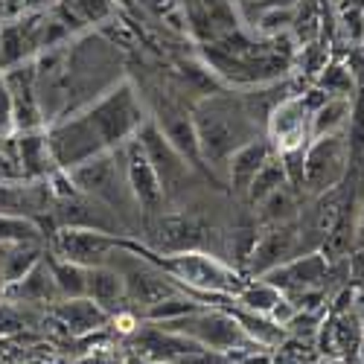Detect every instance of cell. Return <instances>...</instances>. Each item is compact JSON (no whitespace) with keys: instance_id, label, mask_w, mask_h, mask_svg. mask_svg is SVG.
Segmentation results:
<instances>
[{"instance_id":"2","label":"cell","mask_w":364,"mask_h":364,"mask_svg":"<svg viewBox=\"0 0 364 364\" xmlns=\"http://www.w3.org/2000/svg\"><path fill=\"white\" fill-rule=\"evenodd\" d=\"M90 129L97 132V137L102 140L105 151L111 149H119L126 140H132L140 126L146 123L143 117V108L134 97V90L129 85H117L111 87L102 100H97L85 111Z\"/></svg>"},{"instance_id":"6","label":"cell","mask_w":364,"mask_h":364,"mask_svg":"<svg viewBox=\"0 0 364 364\" xmlns=\"http://www.w3.org/2000/svg\"><path fill=\"white\" fill-rule=\"evenodd\" d=\"M68 175L82 196H90V198L108 204L114 213L123 210L126 201H134L129 181H126V169L117 164V155H111V151H102V155L68 169Z\"/></svg>"},{"instance_id":"23","label":"cell","mask_w":364,"mask_h":364,"mask_svg":"<svg viewBox=\"0 0 364 364\" xmlns=\"http://www.w3.org/2000/svg\"><path fill=\"white\" fill-rule=\"evenodd\" d=\"M297 213V201H294V190L286 184L280 190H274L268 198L259 201V219L265 225H283Z\"/></svg>"},{"instance_id":"4","label":"cell","mask_w":364,"mask_h":364,"mask_svg":"<svg viewBox=\"0 0 364 364\" xmlns=\"http://www.w3.org/2000/svg\"><path fill=\"white\" fill-rule=\"evenodd\" d=\"M164 329L181 332L193 341H198L207 350H222V353H233V350H245L254 347L257 341L248 338V332L242 329V323L236 321V315L228 312H210V309H196L184 318H175V321H164L158 323ZM259 347V344H257Z\"/></svg>"},{"instance_id":"19","label":"cell","mask_w":364,"mask_h":364,"mask_svg":"<svg viewBox=\"0 0 364 364\" xmlns=\"http://www.w3.org/2000/svg\"><path fill=\"white\" fill-rule=\"evenodd\" d=\"M87 297L97 300L100 306L108 312L111 303L126 297V277L123 271L111 265H90L87 268Z\"/></svg>"},{"instance_id":"28","label":"cell","mask_w":364,"mask_h":364,"mask_svg":"<svg viewBox=\"0 0 364 364\" xmlns=\"http://www.w3.org/2000/svg\"><path fill=\"white\" fill-rule=\"evenodd\" d=\"M318 87L326 90L329 97H353V73L344 65H323Z\"/></svg>"},{"instance_id":"21","label":"cell","mask_w":364,"mask_h":364,"mask_svg":"<svg viewBox=\"0 0 364 364\" xmlns=\"http://www.w3.org/2000/svg\"><path fill=\"white\" fill-rule=\"evenodd\" d=\"M53 265V277L58 286V297H87V268L76 262H50Z\"/></svg>"},{"instance_id":"30","label":"cell","mask_w":364,"mask_h":364,"mask_svg":"<svg viewBox=\"0 0 364 364\" xmlns=\"http://www.w3.org/2000/svg\"><path fill=\"white\" fill-rule=\"evenodd\" d=\"M172 364H239V361L233 358V353H222V350H207V347H201V350H196V353H187V355L175 358Z\"/></svg>"},{"instance_id":"14","label":"cell","mask_w":364,"mask_h":364,"mask_svg":"<svg viewBox=\"0 0 364 364\" xmlns=\"http://www.w3.org/2000/svg\"><path fill=\"white\" fill-rule=\"evenodd\" d=\"M158 129L164 132V137L178 149V155L184 158L190 166H204L201 151H198V137H196V126H193V114H187L181 105H161L158 111Z\"/></svg>"},{"instance_id":"33","label":"cell","mask_w":364,"mask_h":364,"mask_svg":"<svg viewBox=\"0 0 364 364\" xmlns=\"http://www.w3.org/2000/svg\"><path fill=\"white\" fill-rule=\"evenodd\" d=\"M73 4H76V9H79L82 15L94 18V21H100V18H105V15L111 12L108 0H73Z\"/></svg>"},{"instance_id":"24","label":"cell","mask_w":364,"mask_h":364,"mask_svg":"<svg viewBox=\"0 0 364 364\" xmlns=\"http://www.w3.org/2000/svg\"><path fill=\"white\" fill-rule=\"evenodd\" d=\"M38 259H41L38 248H33L29 242H18L15 248H9L4 254V280H6V286H12L15 280H21Z\"/></svg>"},{"instance_id":"29","label":"cell","mask_w":364,"mask_h":364,"mask_svg":"<svg viewBox=\"0 0 364 364\" xmlns=\"http://www.w3.org/2000/svg\"><path fill=\"white\" fill-rule=\"evenodd\" d=\"M36 239H38V230L29 219L0 213V245H9V242L18 245V242H36Z\"/></svg>"},{"instance_id":"20","label":"cell","mask_w":364,"mask_h":364,"mask_svg":"<svg viewBox=\"0 0 364 364\" xmlns=\"http://www.w3.org/2000/svg\"><path fill=\"white\" fill-rule=\"evenodd\" d=\"M289 181H286V169H283V161H280V155L274 158L271 155L268 161H265V166L254 175V181H251V187H248V201L251 204H259L262 198H268L274 190H280V187H286Z\"/></svg>"},{"instance_id":"18","label":"cell","mask_w":364,"mask_h":364,"mask_svg":"<svg viewBox=\"0 0 364 364\" xmlns=\"http://www.w3.org/2000/svg\"><path fill=\"white\" fill-rule=\"evenodd\" d=\"M353 119V97H329L318 111H312L309 134L326 137V134H344Z\"/></svg>"},{"instance_id":"9","label":"cell","mask_w":364,"mask_h":364,"mask_svg":"<svg viewBox=\"0 0 364 364\" xmlns=\"http://www.w3.org/2000/svg\"><path fill=\"white\" fill-rule=\"evenodd\" d=\"M137 140L143 143L151 166H155L164 193L178 190V187L190 178V169H193V166L178 155V149L164 137V132L158 129V123H149V119H146V123L140 126V132H137Z\"/></svg>"},{"instance_id":"12","label":"cell","mask_w":364,"mask_h":364,"mask_svg":"<svg viewBox=\"0 0 364 364\" xmlns=\"http://www.w3.org/2000/svg\"><path fill=\"white\" fill-rule=\"evenodd\" d=\"M297 251H300V236H297V230H294L289 222L271 225V230L257 239V245H254V251H251V257H248L251 274H259V277L268 274V271H274L277 265H283V262H289L291 257H297Z\"/></svg>"},{"instance_id":"16","label":"cell","mask_w":364,"mask_h":364,"mask_svg":"<svg viewBox=\"0 0 364 364\" xmlns=\"http://www.w3.org/2000/svg\"><path fill=\"white\" fill-rule=\"evenodd\" d=\"M53 315L62 321V326H68L73 336H85V332L102 329L108 323V312L90 297H68L53 309Z\"/></svg>"},{"instance_id":"27","label":"cell","mask_w":364,"mask_h":364,"mask_svg":"<svg viewBox=\"0 0 364 364\" xmlns=\"http://www.w3.org/2000/svg\"><path fill=\"white\" fill-rule=\"evenodd\" d=\"M29 44H36V38L23 33V26H9L0 36V68H12L23 62V55L29 53Z\"/></svg>"},{"instance_id":"3","label":"cell","mask_w":364,"mask_h":364,"mask_svg":"<svg viewBox=\"0 0 364 364\" xmlns=\"http://www.w3.org/2000/svg\"><path fill=\"white\" fill-rule=\"evenodd\" d=\"M149 262L158 265L166 277L184 280L190 289H198V291L225 294V291H239L242 289V280H239V274L233 268H228L216 257H207V254H198V251H175L164 259L149 257Z\"/></svg>"},{"instance_id":"10","label":"cell","mask_w":364,"mask_h":364,"mask_svg":"<svg viewBox=\"0 0 364 364\" xmlns=\"http://www.w3.org/2000/svg\"><path fill=\"white\" fill-rule=\"evenodd\" d=\"M123 242L114 233H102V230H87V228H68L55 236V254L65 257L68 262L76 265H105V259L111 257V251H117Z\"/></svg>"},{"instance_id":"35","label":"cell","mask_w":364,"mask_h":364,"mask_svg":"<svg viewBox=\"0 0 364 364\" xmlns=\"http://www.w3.org/2000/svg\"><path fill=\"white\" fill-rule=\"evenodd\" d=\"M15 161L6 155V151L4 149H0V178H12L15 175V166H12Z\"/></svg>"},{"instance_id":"25","label":"cell","mask_w":364,"mask_h":364,"mask_svg":"<svg viewBox=\"0 0 364 364\" xmlns=\"http://www.w3.org/2000/svg\"><path fill=\"white\" fill-rule=\"evenodd\" d=\"M196 309H204L198 300H190V297H178V294H169L158 303H151L146 309V321L149 323H164V321H175V318H184Z\"/></svg>"},{"instance_id":"31","label":"cell","mask_w":364,"mask_h":364,"mask_svg":"<svg viewBox=\"0 0 364 364\" xmlns=\"http://www.w3.org/2000/svg\"><path fill=\"white\" fill-rule=\"evenodd\" d=\"M15 129V102L6 79H0V134H9Z\"/></svg>"},{"instance_id":"34","label":"cell","mask_w":364,"mask_h":364,"mask_svg":"<svg viewBox=\"0 0 364 364\" xmlns=\"http://www.w3.org/2000/svg\"><path fill=\"white\" fill-rule=\"evenodd\" d=\"M355 248H364V201L358 204L355 213Z\"/></svg>"},{"instance_id":"36","label":"cell","mask_w":364,"mask_h":364,"mask_svg":"<svg viewBox=\"0 0 364 364\" xmlns=\"http://www.w3.org/2000/svg\"><path fill=\"white\" fill-rule=\"evenodd\" d=\"M140 4L146 6V9H151V12H169L172 9V0H140Z\"/></svg>"},{"instance_id":"15","label":"cell","mask_w":364,"mask_h":364,"mask_svg":"<svg viewBox=\"0 0 364 364\" xmlns=\"http://www.w3.org/2000/svg\"><path fill=\"white\" fill-rule=\"evenodd\" d=\"M271 155H274V146H271L268 140H262V137H254L245 146H239L230 155V161H228V172H230L233 190L236 193H248L254 175L265 166V161Z\"/></svg>"},{"instance_id":"7","label":"cell","mask_w":364,"mask_h":364,"mask_svg":"<svg viewBox=\"0 0 364 364\" xmlns=\"http://www.w3.org/2000/svg\"><path fill=\"white\" fill-rule=\"evenodd\" d=\"M117 151H119V158H123V169H126V181H129L134 204L140 210H146V213H158L166 193H164L161 178H158L155 166H151V161L146 155L143 143L137 140V134L132 140H126Z\"/></svg>"},{"instance_id":"11","label":"cell","mask_w":364,"mask_h":364,"mask_svg":"<svg viewBox=\"0 0 364 364\" xmlns=\"http://www.w3.org/2000/svg\"><path fill=\"white\" fill-rule=\"evenodd\" d=\"M262 280H268L271 286H277L280 291H306V289H321V283L326 280V257L321 251H309V254H297L289 262L277 265L274 271L262 274Z\"/></svg>"},{"instance_id":"13","label":"cell","mask_w":364,"mask_h":364,"mask_svg":"<svg viewBox=\"0 0 364 364\" xmlns=\"http://www.w3.org/2000/svg\"><path fill=\"white\" fill-rule=\"evenodd\" d=\"M132 350H134V355L172 364V361L181 358V355L201 350V344L193 341V338H187V336H181V332L164 329V326H158V323H146V326L137 329V336H134V341H132Z\"/></svg>"},{"instance_id":"8","label":"cell","mask_w":364,"mask_h":364,"mask_svg":"<svg viewBox=\"0 0 364 364\" xmlns=\"http://www.w3.org/2000/svg\"><path fill=\"white\" fill-rule=\"evenodd\" d=\"M309 123H312V111L303 105L300 94L286 97L268 117V137L271 146L277 151H289V149H306L312 134H309Z\"/></svg>"},{"instance_id":"32","label":"cell","mask_w":364,"mask_h":364,"mask_svg":"<svg viewBox=\"0 0 364 364\" xmlns=\"http://www.w3.org/2000/svg\"><path fill=\"white\" fill-rule=\"evenodd\" d=\"M341 21H344V29H347V38L353 44L364 41V9L361 6H344Z\"/></svg>"},{"instance_id":"1","label":"cell","mask_w":364,"mask_h":364,"mask_svg":"<svg viewBox=\"0 0 364 364\" xmlns=\"http://www.w3.org/2000/svg\"><path fill=\"white\" fill-rule=\"evenodd\" d=\"M193 126L204 164L228 166L230 155L257 137V126L233 97H204L193 111Z\"/></svg>"},{"instance_id":"38","label":"cell","mask_w":364,"mask_h":364,"mask_svg":"<svg viewBox=\"0 0 364 364\" xmlns=\"http://www.w3.org/2000/svg\"><path fill=\"white\" fill-rule=\"evenodd\" d=\"M126 364H166V361H155V358H143V355H132Z\"/></svg>"},{"instance_id":"26","label":"cell","mask_w":364,"mask_h":364,"mask_svg":"<svg viewBox=\"0 0 364 364\" xmlns=\"http://www.w3.org/2000/svg\"><path fill=\"white\" fill-rule=\"evenodd\" d=\"M38 196L33 187H12L0 184V213L6 216H23L29 210H38Z\"/></svg>"},{"instance_id":"17","label":"cell","mask_w":364,"mask_h":364,"mask_svg":"<svg viewBox=\"0 0 364 364\" xmlns=\"http://www.w3.org/2000/svg\"><path fill=\"white\" fill-rule=\"evenodd\" d=\"M6 294L15 297V300H23V303H53L58 297V286H55V277H53V265L44 262V259H38L21 280H15L6 289Z\"/></svg>"},{"instance_id":"39","label":"cell","mask_w":364,"mask_h":364,"mask_svg":"<svg viewBox=\"0 0 364 364\" xmlns=\"http://www.w3.org/2000/svg\"><path fill=\"white\" fill-rule=\"evenodd\" d=\"M6 291V280H4V254H0V297Z\"/></svg>"},{"instance_id":"5","label":"cell","mask_w":364,"mask_h":364,"mask_svg":"<svg viewBox=\"0 0 364 364\" xmlns=\"http://www.w3.org/2000/svg\"><path fill=\"white\" fill-rule=\"evenodd\" d=\"M350 169V140L344 134H326L309 140L303 151V187L321 196L344 184Z\"/></svg>"},{"instance_id":"37","label":"cell","mask_w":364,"mask_h":364,"mask_svg":"<svg viewBox=\"0 0 364 364\" xmlns=\"http://www.w3.org/2000/svg\"><path fill=\"white\" fill-rule=\"evenodd\" d=\"M79 364H114L111 358H105V355H87L85 361H79Z\"/></svg>"},{"instance_id":"22","label":"cell","mask_w":364,"mask_h":364,"mask_svg":"<svg viewBox=\"0 0 364 364\" xmlns=\"http://www.w3.org/2000/svg\"><path fill=\"white\" fill-rule=\"evenodd\" d=\"M283 291L277 286H271L268 280H259V283H251V286H242L239 289V303L245 306L248 312L254 315H271V309L280 303Z\"/></svg>"}]
</instances>
